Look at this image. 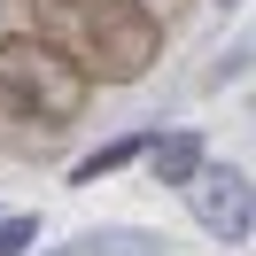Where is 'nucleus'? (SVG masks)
Segmentation results:
<instances>
[{"label":"nucleus","mask_w":256,"mask_h":256,"mask_svg":"<svg viewBox=\"0 0 256 256\" xmlns=\"http://www.w3.org/2000/svg\"><path fill=\"white\" fill-rule=\"evenodd\" d=\"M24 8H32V32L62 47L94 86H140L163 62L171 24L148 0H24Z\"/></svg>","instance_id":"obj_1"},{"label":"nucleus","mask_w":256,"mask_h":256,"mask_svg":"<svg viewBox=\"0 0 256 256\" xmlns=\"http://www.w3.org/2000/svg\"><path fill=\"white\" fill-rule=\"evenodd\" d=\"M86 109H94V78L62 47H47L39 32H0V116L39 124V140H54L86 124Z\"/></svg>","instance_id":"obj_2"},{"label":"nucleus","mask_w":256,"mask_h":256,"mask_svg":"<svg viewBox=\"0 0 256 256\" xmlns=\"http://www.w3.org/2000/svg\"><path fill=\"white\" fill-rule=\"evenodd\" d=\"M186 210H194V225H202L210 240H225V248H240L248 240V225H256V194H248V171L240 163H194V178L186 186Z\"/></svg>","instance_id":"obj_3"},{"label":"nucleus","mask_w":256,"mask_h":256,"mask_svg":"<svg viewBox=\"0 0 256 256\" xmlns=\"http://www.w3.org/2000/svg\"><path fill=\"white\" fill-rule=\"evenodd\" d=\"M140 156H148V171H156V186H186L194 163H202L210 148H202V132H194V124H178V132H148Z\"/></svg>","instance_id":"obj_4"},{"label":"nucleus","mask_w":256,"mask_h":256,"mask_svg":"<svg viewBox=\"0 0 256 256\" xmlns=\"http://www.w3.org/2000/svg\"><path fill=\"white\" fill-rule=\"evenodd\" d=\"M171 240L163 233H140V225H109V233H78L70 248H54V256H163Z\"/></svg>","instance_id":"obj_5"},{"label":"nucleus","mask_w":256,"mask_h":256,"mask_svg":"<svg viewBox=\"0 0 256 256\" xmlns=\"http://www.w3.org/2000/svg\"><path fill=\"white\" fill-rule=\"evenodd\" d=\"M148 132H116V140H101L94 156H78V171H70V186H101V178H116L124 163H140Z\"/></svg>","instance_id":"obj_6"},{"label":"nucleus","mask_w":256,"mask_h":256,"mask_svg":"<svg viewBox=\"0 0 256 256\" xmlns=\"http://www.w3.org/2000/svg\"><path fill=\"white\" fill-rule=\"evenodd\" d=\"M32 240H39V218H32V210L0 218V256H32Z\"/></svg>","instance_id":"obj_7"},{"label":"nucleus","mask_w":256,"mask_h":256,"mask_svg":"<svg viewBox=\"0 0 256 256\" xmlns=\"http://www.w3.org/2000/svg\"><path fill=\"white\" fill-rule=\"evenodd\" d=\"M148 8H156V16H163V24H171V16H178V8H186V0H148Z\"/></svg>","instance_id":"obj_8"},{"label":"nucleus","mask_w":256,"mask_h":256,"mask_svg":"<svg viewBox=\"0 0 256 256\" xmlns=\"http://www.w3.org/2000/svg\"><path fill=\"white\" fill-rule=\"evenodd\" d=\"M8 8H16V0H0V32H8Z\"/></svg>","instance_id":"obj_9"},{"label":"nucleus","mask_w":256,"mask_h":256,"mask_svg":"<svg viewBox=\"0 0 256 256\" xmlns=\"http://www.w3.org/2000/svg\"><path fill=\"white\" fill-rule=\"evenodd\" d=\"M218 8H240V0H218Z\"/></svg>","instance_id":"obj_10"}]
</instances>
